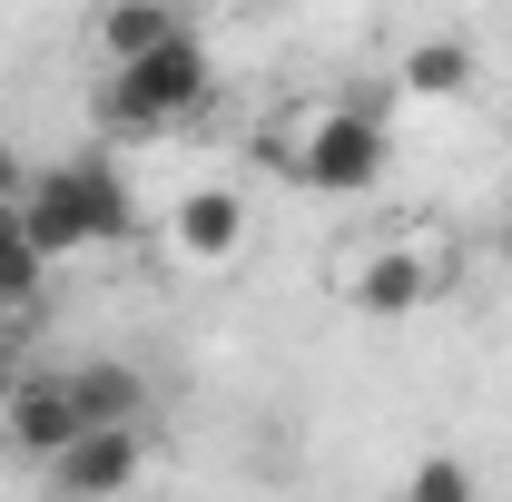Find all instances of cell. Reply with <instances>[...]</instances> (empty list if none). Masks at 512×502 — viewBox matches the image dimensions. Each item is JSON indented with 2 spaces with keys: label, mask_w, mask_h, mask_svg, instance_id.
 Segmentation results:
<instances>
[{
  "label": "cell",
  "mask_w": 512,
  "mask_h": 502,
  "mask_svg": "<svg viewBox=\"0 0 512 502\" xmlns=\"http://www.w3.org/2000/svg\"><path fill=\"white\" fill-rule=\"evenodd\" d=\"M463 79H473V40H414L394 69L404 99H463Z\"/></svg>",
  "instance_id": "30bf717a"
},
{
  "label": "cell",
  "mask_w": 512,
  "mask_h": 502,
  "mask_svg": "<svg viewBox=\"0 0 512 502\" xmlns=\"http://www.w3.org/2000/svg\"><path fill=\"white\" fill-rule=\"evenodd\" d=\"M404 502H473V483H463L453 453H434V463H414V493H404Z\"/></svg>",
  "instance_id": "7c38bea8"
},
{
  "label": "cell",
  "mask_w": 512,
  "mask_h": 502,
  "mask_svg": "<svg viewBox=\"0 0 512 502\" xmlns=\"http://www.w3.org/2000/svg\"><path fill=\"white\" fill-rule=\"evenodd\" d=\"M207 89H217L207 40L178 30L168 50H148L138 69H109V79H99V119H109V128H178V119L207 109Z\"/></svg>",
  "instance_id": "7a4b0ae2"
},
{
  "label": "cell",
  "mask_w": 512,
  "mask_h": 502,
  "mask_svg": "<svg viewBox=\"0 0 512 502\" xmlns=\"http://www.w3.org/2000/svg\"><path fill=\"white\" fill-rule=\"evenodd\" d=\"M444 286H453V247L434 237V227H394V237L355 266V306L384 315V325H394V315H414V306H434Z\"/></svg>",
  "instance_id": "3957f363"
},
{
  "label": "cell",
  "mask_w": 512,
  "mask_h": 502,
  "mask_svg": "<svg viewBox=\"0 0 512 502\" xmlns=\"http://www.w3.org/2000/svg\"><path fill=\"white\" fill-rule=\"evenodd\" d=\"M168 247L188 256V266H227V256L247 247V197L237 188H188L168 207Z\"/></svg>",
  "instance_id": "52a82bcc"
},
{
  "label": "cell",
  "mask_w": 512,
  "mask_h": 502,
  "mask_svg": "<svg viewBox=\"0 0 512 502\" xmlns=\"http://www.w3.org/2000/svg\"><path fill=\"white\" fill-rule=\"evenodd\" d=\"M0 443H10L20 463H60L69 443H79V404H69V384L60 375H20L10 414H0Z\"/></svg>",
  "instance_id": "5b68a950"
},
{
  "label": "cell",
  "mask_w": 512,
  "mask_h": 502,
  "mask_svg": "<svg viewBox=\"0 0 512 502\" xmlns=\"http://www.w3.org/2000/svg\"><path fill=\"white\" fill-rule=\"evenodd\" d=\"M138 463H148L138 424H128V434H79L60 463H50V493L60 502H119L128 483H138Z\"/></svg>",
  "instance_id": "8992f818"
},
{
  "label": "cell",
  "mask_w": 512,
  "mask_h": 502,
  "mask_svg": "<svg viewBox=\"0 0 512 502\" xmlns=\"http://www.w3.org/2000/svg\"><path fill=\"white\" fill-rule=\"evenodd\" d=\"M30 325H40V315H10V306H0V365H20V345H30Z\"/></svg>",
  "instance_id": "4fadbf2b"
},
{
  "label": "cell",
  "mask_w": 512,
  "mask_h": 502,
  "mask_svg": "<svg viewBox=\"0 0 512 502\" xmlns=\"http://www.w3.org/2000/svg\"><path fill=\"white\" fill-rule=\"evenodd\" d=\"M20 237H30V256H40V266L109 247V237H99V207H89V178H79V158L30 178V197H20Z\"/></svg>",
  "instance_id": "277c9868"
},
{
  "label": "cell",
  "mask_w": 512,
  "mask_h": 502,
  "mask_svg": "<svg viewBox=\"0 0 512 502\" xmlns=\"http://www.w3.org/2000/svg\"><path fill=\"white\" fill-rule=\"evenodd\" d=\"M503 256H512V227H503Z\"/></svg>",
  "instance_id": "9a60e30c"
},
{
  "label": "cell",
  "mask_w": 512,
  "mask_h": 502,
  "mask_svg": "<svg viewBox=\"0 0 512 502\" xmlns=\"http://www.w3.org/2000/svg\"><path fill=\"white\" fill-rule=\"evenodd\" d=\"M178 30H188V20H178L168 0H119V10H99L89 40H99V60H109V69H138L148 50H168Z\"/></svg>",
  "instance_id": "9c48e42d"
},
{
  "label": "cell",
  "mask_w": 512,
  "mask_h": 502,
  "mask_svg": "<svg viewBox=\"0 0 512 502\" xmlns=\"http://www.w3.org/2000/svg\"><path fill=\"white\" fill-rule=\"evenodd\" d=\"M10 394H20V365H0V414H10Z\"/></svg>",
  "instance_id": "5bb4252c"
},
{
  "label": "cell",
  "mask_w": 512,
  "mask_h": 502,
  "mask_svg": "<svg viewBox=\"0 0 512 502\" xmlns=\"http://www.w3.org/2000/svg\"><path fill=\"white\" fill-rule=\"evenodd\" d=\"M40 296H50V266L30 256V237H20V207H0V306L40 315Z\"/></svg>",
  "instance_id": "8fae6325"
},
{
  "label": "cell",
  "mask_w": 512,
  "mask_h": 502,
  "mask_svg": "<svg viewBox=\"0 0 512 502\" xmlns=\"http://www.w3.org/2000/svg\"><path fill=\"white\" fill-rule=\"evenodd\" d=\"M256 158H266L276 178L316 188V197H365L384 178V119H375V109H335V99H316V109H296L286 128H266Z\"/></svg>",
  "instance_id": "6da1fadb"
},
{
  "label": "cell",
  "mask_w": 512,
  "mask_h": 502,
  "mask_svg": "<svg viewBox=\"0 0 512 502\" xmlns=\"http://www.w3.org/2000/svg\"><path fill=\"white\" fill-rule=\"evenodd\" d=\"M69 404H79V434H128L138 414H148V375L119 365V355H99V365H69Z\"/></svg>",
  "instance_id": "ba28073f"
}]
</instances>
